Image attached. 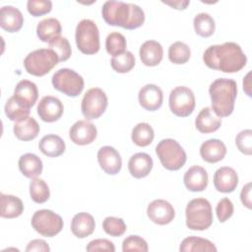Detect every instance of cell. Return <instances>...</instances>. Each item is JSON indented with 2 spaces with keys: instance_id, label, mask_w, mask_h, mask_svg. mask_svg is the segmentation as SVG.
I'll return each instance as SVG.
<instances>
[{
  "instance_id": "cell-1",
  "label": "cell",
  "mask_w": 252,
  "mask_h": 252,
  "mask_svg": "<svg viewBox=\"0 0 252 252\" xmlns=\"http://www.w3.org/2000/svg\"><path fill=\"white\" fill-rule=\"evenodd\" d=\"M203 60L210 69L236 73L244 68L247 57L237 43L228 41L209 46L203 54Z\"/></svg>"
},
{
  "instance_id": "cell-2",
  "label": "cell",
  "mask_w": 252,
  "mask_h": 252,
  "mask_svg": "<svg viewBox=\"0 0 252 252\" xmlns=\"http://www.w3.org/2000/svg\"><path fill=\"white\" fill-rule=\"evenodd\" d=\"M101 15L106 24L126 30L138 29L145 22V13L142 8L122 1H106L102 6Z\"/></svg>"
},
{
  "instance_id": "cell-3",
  "label": "cell",
  "mask_w": 252,
  "mask_h": 252,
  "mask_svg": "<svg viewBox=\"0 0 252 252\" xmlns=\"http://www.w3.org/2000/svg\"><path fill=\"white\" fill-rule=\"evenodd\" d=\"M212 109L219 117L229 116L234 109L237 96V84L234 80L219 78L209 88Z\"/></svg>"
},
{
  "instance_id": "cell-4",
  "label": "cell",
  "mask_w": 252,
  "mask_h": 252,
  "mask_svg": "<svg viewBox=\"0 0 252 252\" xmlns=\"http://www.w3.org/2000/svg\"><path fill=\"white\" fill-rule=\"evenodd\" d=\"M186 225L192 230H205L213 223V211L205 198H195L186 207Z\"/></svg>"
},
{
  "instance_id": "cell-5",
  "label": "cell",
  "mask_w": 252,
  "mask_h": 252,
  "mask_svg": "<svg viewBox=\"0 0 252 252\" xmlns=\"http://www.w3.org/2000/svg\"><path fill=\"white\" fill-rule=\"evenodd\" d=\"M59 62L57 54L50 48H39L29 53L24 66L26 71L36 77H41L49 73Z\"/></svg>"
},
{
  "instance_id": "cell-6",
  "label": "cell",
  "mask_w": 252,
  "mask_h": 252,
  "mask_svg": "<svg viewBox=\"0 0 252 252\" xmlns=\"http://www.w3.org/2000/svg\"><path fill=\"white\" fill-rule=\"evenodd\" d=\"M156 154L167 170H178L186 162V153L174 139H163L156 147Z\"/></svg>"
},
{
  "instance_id": "cell-7",
  "label": "cell",
  "mask_w": 252,
  "mask_h": 252,
  "mask_svg": "<svg viewBox=\"0 0 252 252\" xmlns=\"http://www.w3.org/2000/svg\"><path fill=\"white\" fill-rule=\"evenodd\" d=\"M75 39L78 49L87 55H93L98 52L99 32L96 24L89 19H84L76 27Z\"/></svg>"
},
{
  "instance_id": "cell-8",
  "label": "cell",
  "mask_w": 252,
  "mask_h": 252,
  "mask_svg": "<svg viewBox=\"0 0 252 252\" xmlns=\"http://www.w3.org/2000/svg\"><path fill=\"white\" fill-rule=\"evenodd\" d=\"M51 83L55 90L71 97L78 96L83 92L85 85L83 77L68 68L56 71L52 76Z\"/></svg>"
},
{
  "instance_id": "cell-9",
  "label": "cell",
  "mask_w": 252,
  "mask_h": 252,
  "mask_svg": "<svg viewBox=\"0 0 252 252\" xmlns=\"http://www.w3.org/2000/svg\"><path fill=\"white\" fill-rule=\"evenodd\" d=\"M62 218L54 212L43 209L36 211L32 218V228L45 237H53L63 228Z\"/></svg>"
},
{
  "instance_id": "cell-10",
  "label": "cell",
  "mask_w": 252,
  "mask_h": 252,
  "mask_svg": "<svg viewBox=\"0 0 252 252\" xmlns=\"http://www.w3.org/2000/svg\"><path fill=\"white\" fill-rule=\"evenodd\" d=\"M169 108L178 117L189 116L195 108V95L191 89L185 86L174 88L169 94Z\"/></svg>"
},
{
  "instance_id": "cell-11",
  "label": "cell",
  "mask_w": 252,
  "mask_h": 252,
  "mask_svg": "<svg viewBox=\"0 0 252 252\" xmlns=\"http://www.w3.org/2000/svg\"><path fill=\"white\" fill-rule=\"evenodd\" d=\"M107 104L108 100L105 93L99 88H92L87 91L82 99V113L88 120L97 119L104 113Z\"/></svg>"
},
{
  "instance_id": "cell-12",
  "label": "cell",
  "mask_w": 252,
  "mask_h": 252,
  "mask_svg": "<svg viewBox=\"0 0 252 252\" xmlns=\"http://www.w3.org/2000/svg\"><path fill=\"white\" fill-rule=\"evenodd\" d=\"M149 219L159 225H164L171 222L175 217L173 206L162 199H157L151 202L147 208Z\"/></svg>"
},
{
  "instance_id": "cell-13",
  "label": "cell",
  "mask_w": 252,
  "mask_h": 252,
  "mask_svg": "<svg viewBox=\"0 0 252 252\" xmlns=\"http://www.w3.org/2000/svg\"><path fill=\"white\" fill-rule=\"evenodd\" d=\"M37 114L44 122H55L59 120L64 112L61 100L52 95L43 96L37 105Z\"/></svg>"
},
{
  "instance_id": "cell-14",
  "label": "cell",
  "mask_w": 252,
  "mask_h": 252,
  "mask_svg": "<svg viewBox=\"0 0 252 252\" xmlns=\"http://www.w3.org/2000/svg\"><path fill=\"white\" fill-rule=\"evenodd\" d=\"M97 135L96 127L87 120H78L75 122L70 130L69 137L71 141L80 146H85L93 143Z\"/></svg>"
},
{
  "instance_id": "cell-15",
  "label": "cell",
  "mask_w": 252,
  "mask_h": 252,
  "mask_svg": "<svg viewBox=\"0 0 252 252\" xmlns=\"http://www.w3.org/2000/svg\"><path fill=\"white\" fill-rule=\"evenodd\" d=\"M97 161L101 169L109 175L117 174L122 167V159L119 153L110 146H104L98 150Z\"/></svg>"
},
{
  "instance_id": "cell-16",
  "label": "cell",
  "mask_w": 252,
  "mask_h": 252,
  "mask_svg": "<svg viewBox=\"0 0 252 252\" xmlns=\"http://www.w3.org/2000/svg\"><path fill=\"white\" fill-rule=\"evenodd\" d=\"M140 105L149 111L158 110L163 100V94L159 87L155 84H148L142 87L138 94Z\"/></svg>"
},
{
  "instance_id": "cell-17",
  "label": "cell",
  "mask_w": 252,
  "mask_h": 252,
  "mask_svg": "<svg viewBox=\"0 0 252 252\" xmlns=\"http://www.w3.org/2000/svg\"><path fill=\"white\" fill-rule=\"evenodd\" d=\"M238 185V175L229 166H222L216 170L214 174V186L221 193H230Z\"/></svg>"
},
{
  "instance_id": "cell-18",
  "label": "cell",
  "mask_w": 252,
  "mask_h": 252,
  "mask_svg": "<svg viewBox=\"0 0 252 252\" xmlns=\"http://www.w3.org/2000/svg\"><path fill=\"white\" fill-rule=\"evenodd\" d=\"M183 181L189 191L201 192L207 188L209 177L204 167L193 165L189 167L184 173Z\"/></svg>"
},
{
  "instance_id": "cell-19",
  "label": "cell",
  "mask_w": 252,
  "mask_h": 252,
  "mask_svg": "<svg viewBox=\"0 0 252 252\" xmlns=\"http://www.w3.org/2000/svg\"><path fill=\"white\" fill-rule=\"evenodd\" d=\"M24 24L21 11L14 6H3L0 10V26L8 32H19Z\"/></svg>"
},
{
  "instance_id": "cell-20",
  "label": "cell",
  "mask_w": 252,
  "mask_h": 252,
  "mask_svg": "<svg viewBox=\"0 0 252 252\" xmlns=\"http://www.w3.org/2000/svg\"><path fill=\"white\" fill-rule=\"evenodd\" d=\"M13 96L31 109L38 98V90L34 83L29 80H22L16 85Z\"/></svg>"
},
{
  "instance_id": "cell-21",
  "label": "cell",
  "mask_w": 252,
  "mask_h": 252,
  "mask_svg": "<svg viewBox=\"0 0 252 252\" xmlns=\"http://www.w3.org/2000/svg\"><path fill=\"white\" fill-rule=\"evenodd\" d=\"M153 158L146 153H137L133 155L128 161L130 174L135 178H144L148 176L153 168Z\"/></svg>"
},
{
  "instance_id": "cell-22",
  "label": "cell",
  "mask_w": 252,
  "mask_h": 252,
  "mask_svg": "<svg viewBox=\"0 0 252 252\" xmlns=\"http://www.w3.org/2000/svg\"><path fill=\"white\" fill-rule=\"evenodd\" d=\"M226 154V147L222 141L219 139H210L204 142L200 147L201 158L209 162L216 163L220 161Z\"/></svg>"
},
{
  "instance_id": "cell-23",
  "label": "cell",
  "mask_w": 252,
  "mask_h": 252,
  "mask_svg": "<svg viewBox=\"0 0 252 252\" xmlns=\"http://www.w3.org/2000/svg\"><path fill=\"white\" fill-rule=\"evenodd\" d=\"M95 227L94 217L86 212L76 214L71 220V231L78 238L90 236Z\"/></svg>"
},
{
  "instance_id": "cell-24",
  "label": "cell",
  "mask_w": 252,
  "mask_h": 252,
  "mask_svg": "<svg viewBox=\"0 0 252 252\" xmlns=\"http://www.w3.org/2000/svg\"><path fill=\"white\" fill-rule=\"evenodd\" d=\"M140 58L144 65L153 67L158 65L163 56V49L159 42L156 40H147L140 47Z\"/></svg>"
},
{
  "instance_id": "cell-25",
  "label": "cell",
  "mask_w": 252,
  "mask_h": 252,
  "mask_svg": "<svg viewBox=\"0 0 252 252\" xmlns=\"http://www.w3.org/2000/svg\"><path fill=\"white\" fill-rule=\"evenodd\" d=\"M195 125L200 133H213L220 127L221 118L219 117L211 107H204L197 115Z\"/></svg>"
},
{
  "instance_id": "cell-26",
  "label": "cell",
  "mask_w": 252,
  "mask_h": 252,
  "mask_svg": "<svg viewBox=\"0 0 252 252\" xmlns=\"http://www.w3.org/2000/svg\"><path fill=\"white\" fill-rule=\"evenodd\" d=\"M14 134L21 141H32L37 137L40 128L36 120L31 116H26L14 124Z\"/></svg>"
},
{
  "instance_id": "cell-27",
  "label": "cell",
  "mask_w": 252,
  "mask_h": 252,
  "mask_svg": "<svg viewBox=\"0 0 252 252\" xmlns=\"http://www.w3.org/2000/svg\"><path fill=\"white\" fill-rule=\"evenodd\" d=\"M38 148L43 155L50 158H57L64 154L66 146L61 137L55 134H48L41 138Z\"/></svg>"
},
{
  "instance_id": "cell-28",
  "label": "cell",
  "mask_w": 252,
  "mask_h": 252,
  "mask_svg": "<svg viewBox=\"0 0 252 252\" xmlns=\"http://www.w3.org/2000/svg\"><path fill=\"white\" fill-rule=\"evenodd\" d=\"M62 32L60 22L55 18H47L40 21L36 27V35L43 42H50L60 36Z\"/></svg>"
},
{
  "instance_id": "cell-29",
  "label": "cell",
  "mask_w": 252,
  "mask_h": 252,
  "mask_svg": "<svg viewBox=\"0 0 252 252\" xmlns=\"http://www.w3.org/2000/svg\"><path fill=\"white\" fill-rule=\"evenodd\" d=\"M19 169L28 178H35L41 172L43 168V164L41 159L34 154L27 153L19 158Z\"/></svg>"
},
{
  "instance_id": "cell-30",
  "label": "cell",
  "mask_w": 252,
  "mask_h": 252,
  "mask_svg": "<svg viewBox=\"0 0 252 252\" xmlns=\"http://www.w3.org/2000/svg\"><path fill=\"white\" fill-rule=\"evenodd\" d=\"M24 212V204L22 200L14 195L1 193V213L4 219H15L20 217Z\"/></svg>"
},
{
  "instance_id": "cell-31",
  "label": "cell",
  "mask_w": 252,
  "mask_h": 252,
  "mask_svg": "<svg viewBox=\"0 0 252 252\" xmlns=\"http://www.w3.org/2000/svg\"><path fill=\"white\" fill-rule=\"evenodd\" d=\"M179 250L181 252H198V251H207V252H216L218 249L215 244L209 239L198 237V236H189L182 240Z\"/></svg>"
},
{
  "instance_id": "cell-32",
  "label": "cell",
  "mask_w": 252,
  "mask_h": 252,
  "mask_svg": "<svg viewBox=\"0 0 252 252\" xmlns=\"http://www.w3.org/2000/svg\"><path fill=\"white\" fill-rule=\"evenodd\" d=\"M155 137L153 127L146 122L138 123L132 130L131 139L139 147H147L152 144Z\"/></svg>"
},
{
  "instance_id": "cell-33",
  "label": "cell",
  "mask_w": 252,
  "mask_h": 252,
  "mask_svg": "<svg viewBox=\"0 0 252 252\" xmlns=\"http://www.w3.org/2000/svg\"><path fill=\"white\" fill-rule=\"evenodd\" d=\"M193 25L196 33L202 37H209L215 32V20L208 13L197 14L194 18Z\"/></svg>"
},
{
  "instance_id": "cell-34",
  "label": "cell",
  "mask_w": 252,
  "mask_h": 252,
  "mask_svg": "<svg viewBox=\"0 0 252 252\" xmlns=\"http://www.w3.org/2000/svg\"><path fill=\"white\" fill-rule=\"evenodd\" d=\"M30 195L34 203H45L50 196L49 187L46 182L41 178H32L30 183Z\"/></svg>"
},
{
  "instance_id": "cell-35",
  "label": "cell",
  "mask_w": 252,
  "mask_h": 252,
  "mask_svg": "<svg viewBox=\"0 0 252 252\" xmlns=\"http://www.w3.org/2000/svg\"><path fill=\"white\" fill-rule=\"evenodd\" d=\"M190 56L189 46L182 41H175L168 48V58L173 64H185Z\"/></svg>"
},
{
  "instance_id": "cell-36",
  "label": "cell",
  "mask_w": 252,
  "mask_h": 252,
  "mask_svg": "<svg viewBox=\"0 0 252 252\" xmlns=\"http://www.w3.org/2000/svg\"><path fill=\"white\" fill-rule=\"evenodd\" d=\"M126 38L125 36L117 32H110L105 39V48L108 54L112 56L119 55L126 51Z\"/></svg>"
},
{
  "instance_id": "cell-37",
  "label": "cell",
  "mask_w": 252,
  "mask_h": 252,
  "mask_svg": "<svg viewBox=\"0 0 252 252\" xmlns=\"http://www.w3.org/2000/svg\"><path fill=\"white\" fill-rule=\"evenodd\" d=\"M135 56L131 51H125L119 55L111 58L110 64L114 71L117 73H128L135 66Z\"/></svg>"
},
{
  "instance_id": "cell-38",
  "label": "cell",
  "mask_w": 252,
  "mask_h": 252,
  "mask_svg": "<svg viewBox=\"0 0 252 252\" xmlns=\"http://www.w3.org/2000/svg\"><path fill=\"white\" fill-rule=\"evenodd\" d=\"M4 109L6 116L12 121H18L30 114V108L18 101L13 95L6 101Z\"/></svg>"
},
{
  "instance_id": "cell-39",
  "label": "cell",
  "mask_w": 252,
  "mask_h": 252,
  "mask_svg": "<svg viewBox=\"0 0 252 252\" xmlns=\"http://www.w3.org/2000/svg\"><path fill=\"white\" fill-rule=\"evenodd\" d=\"M102 228L108 235L117 237L123 235L127 227L122 219L116 217H106L102 221Z\"/></svg>"
},
{
  "instance_id": "cell-40",
  "label": "cell",
  "mask_w": 252,
  "mask_h": 252,
  "mask_svg": "<svg viewBox=\"0 0 252 252\" xmlns=\"http://www.w3.org/2000/svg\"><path fill=\"white\" fill-rule=\"evenodd\" d=\"M48 45H49V48L52 49L57 54L59 62H64L70 58L72 49L66 37L60 35L55 39H53L52 41H50Z\"/></svg>"
},
{
  "instance_id": "cell-41",
  "label": "cell",
  "mask_w": 252,
  "mask_h": 252,
  "mask_svg": "<svg viewBox=\"0 0 252 252\" xmlns=\"http://www.w3.org/2000/svg\"><path fill=\"white\" fill-rule=\"evenodd\" d=\"M149 250L147 241L139 235H129L122 242V251H140L147 252Z\"/></svg>"
},
{
  "instance_id": "cell-42",
  "label": "cell",
  "mask_w": 252,
  "mask_h": 252,
  "mask_svg": "<svg viewBox=\"0 0 252 252\" xmlns=\"http://www.w3.org/2000/svg\"><path fill=\"white\" fill-rule=\"evenodd\" d=\"M27 9L32 16L40 17L51 11L52 2L49 0H29Z\"/></svg>"
},
{
  "instance_id": "cell-43",
  "label": "cell",
  "mask_w": 252,
  "mask_h": 252,
  "mask_svg": "<svg viewBox=\"0 0 252 252\" xmlns=\"http://www.w3.org/2000/svg\"><path fill=\"white\" fill-rule=\"evenodd\" d=\"M235 144L242 154L250 156L252 154V130L245 129L239 132L235 138Z\"/></svg>"
},
{
  "instance_id": "cell-44",
  "label": "cell",
  "mask_w": 252,
  "mask_h": 252,
  "mask_svg": "<svg viewBox=\"0 0 252 252\" xmlns=\"http://www.w3.org/2000/svg\"><path fill=\"white\" fill-rule=\"evenodd\" d=\"M233 204L228 198H222L218 202L216 207L217 217L220 222H224L233 215Z\"/></svg>"
},
{
  "instance_id": "cell-45",
  "label": "cell",
  "mask_w": 252,
  "mask_h": 252,
  "mask_svg": "<svg viewBox=\"0 0 252 252\" xmlns=\"http://www.w3.org/2000/svg\"><path fill=\"white\" fill-rule=\"evenodd\" d=\"M86 250L89 252H94V251L114 252L115 247H114V244L110 240L104 239V238H98V239L90 241L86 247Z\"/></svg>"
},
{
  "instance_id": "cell-46",
  "label": "cell",
  "mask_w": 252,
  "mask_h": 252,
  "mask_svg": "<svg viewBox=\"0 0 252 252\" xmlns=\"http://www.w3.org/2000/svg\"><path fill=\"white\" fill-rule=\"evenodd\" d=\"M27 252H31V251H40V252H49L50 251V247L47 244L46 241L42 240V239H33L32 241L29 242L27 248H26Z\"/></svg>"
},
{
  "instance_id": "cell-47",
  "label": "cell",
  "mask_w": 252,
  "mask_h": 252,
  "mask_svg": "<svg viewBox=\"0 0 252 252\" xmlns=\"http://www.w3.org/2000/svg\"><path fill=\"white\" fill-rule=\"evenodd\" d=\"M240 199L242 204L247 208L251 209L252 208V201H251V182H248L245 184L240 192Z\"/></svg>"
},
{
  "instance_id": "cell-48",
  "label": "cell",
  "mask_w": 252,
  "mask_h": 252,
  "mask_svg": "<svg viewBox=\"0 0 252 252\" xmlns=\"http://www.w3.org/2000/svg\"><path fill=\"white\" fill-rule=\"evenodd\" d=\"M164 4L166 5H169L171 6L172 8L174 9H177V10H184L186 9V7L189 5V1H173V2H165V1H162Z\"/></svg>"
},
{
  "instance_id": "cell-49",
  "label": "cell",
  "mask_w": 252,
  "mask_h": 252,
  "mask_svg": "<svg viewBox=\"0 0 252 252\" xmlns=\"http://www.w3.org/2000/svg\"><path fill=\"white\" fill-rule=\"evenodd\" d=\"M250 75H251V72H248L247 75L245 76V78L243 79V89L246 93V94L248 96H251V84H250Z\"/></svg>"
}]
</instances>
